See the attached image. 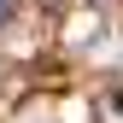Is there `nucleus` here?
I'll return each instance as SVG.
<instances>
[{
	"label": "nucleus",
	"mask_w": 123,
	"mask_h": 123,
	"mask_svg": "<svg viewBox=\"0 0 123 123\" xmlns=\"http://www.w3.org/2000/svg\"><path fill=\"white\" fill-rule=\"evenodd\" d=\"M0 24H6V0H0Z\"/></svg>",
	"instance_id": "obj_1"
}]
</instances>
